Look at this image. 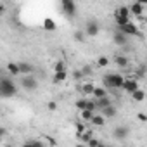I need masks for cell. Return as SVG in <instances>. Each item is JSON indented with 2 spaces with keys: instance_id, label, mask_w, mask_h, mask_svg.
I'll return each mask as SVG.
<instances>
[{
  "instance_id": "cell-21",
  "label": "cell",
  "mask_w": 147,
  "mask_h": 147,
  "mask_svg": "<svg viewBox=\"0 0 147 147\" xmlns=\"http://www.w3.org/2000/svg\"><path fill=\"white\" fill-rule=\"evenodd\" d=\"M92 125H95V126H104V123H106V118L102 116V114H95L94 118H92V121H90Z\"/></svg>"
},
{
  "instance_id": "cell-27",
  "label": "cell",
  "mask_w": 147,
  "mask_h": 147,
  "mask_svg": "<svg viewBox=\"0 0 147 147\" xmlns=\"http://www.w3.org/2000/svg\"><path fill=\"white\" fill-rule=\"evenodd\" d=\"M80 114H82V119L83 121H92V118L95 116V113H92V111H82Z\"/></svg>"
},
{
  "instance_id": "cell-11",
  "label": "cell",
  "mask_w": 147,
  "mask_h": 147,
  "mask_svg": "<svg viewBox=\"0 0 147 147\" xmlns=\"http://www.w3.org/2000/svg\"><path fill=\"white\" fill-rule=\"evenodd\" d=\"M95 104H97V111H99V113H100L102 109H106V107L113 106L109 97H104V99H95Z\"/></svg>"
},
{
  "instance_id": "cell-23",
  "label": "cell",
  "mask_w": 147,
  "mask_h": 147,
  "mask_svg": "<svg viewBox=\"0 0 147 147\" xmlns=\"http://www.w3.org/2000/svg\"><path fill=\"white\" fill-rule=\"evenodd\" d=\"M66 78H67L66 71L64 73H54V83H62V82H66Z\"/></svg>"
},
{
  "instance_id": "cell-22",
  "label": "cell",
  "mask_w": 147,
  "mask_h": 147,
  "mask_svg": "<svg viewBox=\"0 0 147 147\" xmlns=\"http://www.w3.org/2000/svg\"><path fill=\"white\" fill-rule=\"evenodd\" d=\"M85 38H87L85 30H76V31H75V40H76L78 43H83V42H85Z\"/></svg>"
},
{
  "instance_id": "cell-24",
  "label": "cell",
  "mask_w": 147,
  "mask_h": 147,
  "mask_svg": "<svg viewBox=\"0 0 147 147\" xmlns=\"http://www.w3.org/2000/svg\"><path fill=\"white\" fill-rule=\"evenodd\" d=\"M114 12L119 14V16H125V18H130V14H131V12H130V7H126V5H121V7L116 9Z\"/></svg>"
},
{
  "instance_id": "cell-36",
  "label": "cell",
  "mask_w": 147,
  "mask_h": 147,
  "mask_svg": "<svg viewBox=\"0 0 147 147\" xmlns=\"http://www.w3.org/2000/svg\"><path fill=\"white\" fill-rule=\"evenodd\" d=\"M137 118H138L140 121H147V116H145L144 113H138V116H137Z\"/></svg>"
},
{
  "instance_id": "cell-38",
  "label": "cell",
  "mask_w": 147,
  "mask_h": 147,
  "mask_svg": "<svg viewBox=\"0 0 147 147\" xmlns=\"http://www.w3.org/2000/svg\"><path fill=\"white\" fill-rule=\"evenodd\" d=\"M23 147H33V144H31V142H26V144H24Z\"/></svg>"
},
{
  "instance_id": "cell-30",
  "label": "cell",
  "mask_w": 147,
  "mask_h": 147,
  "mask_svg": "<svg viewBox=\"0 0 147 147\" xmlns=\"http://www.w3.org/2000/svg\"><path fill=\"white\" fill-rule=\"evenodd\" d=\"M107 64H109V59H107V57H104V55H100V57L97 59V66H99V67H106Z\"/></svg>"
},
{
  "instance_id": "cell-37",
  "label": "cell",
  "mask_w": 147,
  "mask_h": 147,
  "mask_svg": "<svg viewBox=\"0 0 147 147\" xmlns=\"http://www.w3.org/2000/svg\"><path fill=\"white\" fill-rule=\"evenodd\" d=\"M5 12V5L4 4H0V14H4Z\"/></svg>"
},
{
  "instance_id": "cell-39",
  "label": "cell",
  "mask_w": 147,
  "mask_h": 147,
  "mask_svg": "<svg viewBox=\"0 0 147 147\" xmlns=\"http://www.w3.org/2000/svg\"><path fill=\"white\" fill-rule=\"evenodd\" d=\"M76 147H85V145H83V144H78V145H76Z\"/></svg>"
},
{
  "instance_id": "cell-33",
  "label": "cell",
  "mask_w": 147,
  "mask_h": 147,
  "mask_svg": "<svg viewBox=\"0 0 147 147\" xmlns=\"http://www.w3.org/2000/svg\"><path fill=\"white\" fill-rule=\"evenodd\" d=\"M82 73H83V76H88V75H92V67L90 66H83L82 67Z\"/></svg>"
},
{
  "instance_id": "cell-3",
  "label": "cell",
  "mask_w": 147,
  "mask_h": 147,
  "mask_svg": "<svg viewBox=\"0 0 147 147\" xmlns=\"http://www.w3.org/2000/svg\"><path fill=\"white\" fill-rule=\"evenodd\" d=\"M61 9H62L64 16L69 18V19L76 16V4L73 2V0H62V2H61Z\"/></svg>"
},
{
  "instance_id": "cell-18",
  "label": "cell",
  "mask_w": 147,
  "mask_h": 147,
  "mask_svg": "<svg viewBox=\"0 0 147 147\" xmlns=\"http://www.w3.org/2000/svg\"><path fill=\"white\" fill-rule=\"evenodd\" d=\"M43 28H45L47 31H54V30L57 28V24H55V21H54V19L47 18V19H43Z\"/></svg>"
},
{
  "instance_id": "cell-19",
  "label": "cell",
  "mask_w": 147,
  "mask_h": 147,
  "mask_svg": "<svg viewBox=\"0 0 147 147\" xmlns=\"http://www.w3.org/2000/svg\"><path fill=\"white\" fill-rule=\"evenodd\" d=\"M94 90H95V87H94L92 83H83V87H82L83 97H85V95H94Z\"/></svg>"
},
{
  "instance_id": "cell-16",
  "label": "cell",
  "mask_w": 147,
  "mask_h": 147,
  "mask_svg": "<svg viewBox=\"0 0 147 147\" xmlns=\"http://www.w3.org/2000/svg\"><path fill=\"white\" fill-rule=\"evenodd\" d=\"M100 114H102L104 118H114V116H116V107H114V106H109V107L102 109Z\"/></svg>"
},
{
  "instance_id": "cell-15",
  "label": "cell",
  "mask_w": 147,
  "mask_h": 147,
  "mask_svg": "<svg viewBox=\"0 0 147 147\" xmlns=\"http://www.w3.org/2000/svg\"><path fill=\"white\" fill-rule=\"evenodd\" d=\"M87 104H88V99L87 97H80L76 102H75V106H76V109L82 113V111H87Z\"/></svg>"
},
{
  "instance_id": "cell-20",
  "label": "cell",
  "mask_w": 147,
  "mask_h": 147,
  "mask_svg": "<svg viewBox=\"0 0 147 147\" xmlns=\"http://www.w3.org/2000/svg\"><path fill=\"white\" fill-rule=\"evenodd\" d=\"M114 62H116L118 67H126V66H128V59H126L125 55H116V57H114Z\"/></svg>"
},
{
  "instance_id": "cell-5",
  "label": "cell",
  "mask_w": 147,
  "mask_h": 147,
  "mask_svg": "<svg viewBox=\"0 0 147 147\" xmlns=\"http://www.w3.org/2000/svg\"><path fill=\"white\" fill-rule=\"evenodd\" d=\"M99 23H97V19H88L87 21V24H85V33H87V36H97L99 35Z\"/></svg>"
},
{
  "instance_id": "cell-7",
  "label": "cell",
  "mask_w": 147,
  "mask_h": 147,
  "mask_svg": "<svg viewBox=\"0 0 147 147\" xmlns=\"http://www.w3.org/2000/svg\"><path fill=\"white\" fill-rule=\"evenodd\" d=\"M123 90H125V92H128L130 95H131V94H135L137 90H140V88H138V80H135V78H130V80H125V85H123Z\"/></svg>"
},
{
  "instance_id": "cell-17",
  "label": "cell",
  "mask_w": 147,
  "mask_h": 147,
  "mask_svg": "<svg viewBox=\"0 0 147 147\" xmlns=\"http://www.w3.org/2000/svg\"><path fill=\"white\" fill-rule=\"evenodd\" d=\"M114 19H116V24H118V28H119V26H126V24L130 23V18L119 16V14H116V12H114Z\"/></svg>"
},
{
  "instance_id": "cell-13",
  "label": "cell",
  "mask_w": 147,
  "mask_h": 147,
  "mask_svg": "<svg viewBox=\"0 0 147 147\" xmlns=\"http://www.w3.org/2000/svg\"><path fill=\"white\" fill-rule=\"evenodd\" d=\"M7 71L11 73L12 76L21 75V71H19V62H9V64H7Z\"/></svg>"
},
{
  "instance_id": "cell-1",
  "label": "cell",
  "mask_w": 147,
  "mask_h": 147,
  "mask_svg": "<svg viewBox=\"0 0 147 147\" xmlns=\"http://www.w3.org/2000/svg\"><path fill=\"white\" fill-rule=\"evenodd\" d=\"M102 83H104L106 88H111V90H114V88H123L125 78H123L121 75H118V73H111V75H106V76L102 78Z\"/></svg>"
},
{
  "instance_id": "cell-25",
  "label": "cell",
  "mask_w": 147,
  "mask_h": 147,
  "mask_svg": "<svg viewBox=\"0 0 147 147\" xmlns=\"http://www.w3.org/2000/svg\"><path fill=\"white\" fill-rule=\"evenodd\" d=\"M54 71H55V73H64V71H66V62H64V61H57V62L54 64Z\"/></svg>"
},
{
  "instance_id": "cell-40",
  "label": "cell",
  "mask_w": 147,
  "mask_h": 147,
  "mask_svg": "<svg viewBox=\"0 0 147 147\" xmlns=\"http://www.w3.org/2000/svg\"><path fill=\"white\" fill-rule=\"evenodd\" d=\"M106 147H114V145H106Z\"/></svg>"
},
{
  "instance_id": "cell-31",
  "label": "cell",
  "mask_w": 147,
  "mask_h": 147,
  "mask_svg": "<svg viewBox=\"0 0 147 147\" xmlns=\"http://www.w3.org/2000/svg\"><path fill=\"white\" fill-rule=\"evenodd\" d=\"M88 147H102V144H100L99 138H92V140L88 142Z\"/></svg>"
},
{
  "instance_id": "cell-29",
  "label": "cell",
  "mask_w": 147,
  "mask_h": 147,
  "mask_svg": "<svg viewBox=\"0 0 147 147\" xmlns=\"http://www.w3.org/2000/svg\"><path fill=\"white\" fill-rule=\"evenodd\" d=\"M78 137H80V140H82V142H85V144H88V142L94 138L90 131H85V133H82V135H78Z\"/></svg>"
},
{
  "instance_id": "cell-8",
  "label": "cell",
  "mask_w": 147,
  "mask_h": 147,
  "mask_svg": "<svg viewBox=\"0 0 147 147\" xmlns=\"http://www.w3.org/2000/svg\"><path fill=\"white\" fill-rule=\"evenodd\" d=\"M128 135H130V128H128V126L119 125V126L114 128V138H118V140H125V138H128Z\"/></svg>"
},
{
  "instance_id": "cell-35",
  "label": "cell",
  "mask_w": 147,
  "mask_h": 147,
  "mask_svg": "<svg viewBox=\"0 0 147 147\" xmlns=\"http://www.w3.org/2000/svg\"><path fill=\"white\" fill-rule=\"evenodd\" d=\"M30 142L33 144V147H45V145H43L42 142H38V140H30Z\"/></svg>"
},
{
  "instance_id": "cell-10",
  "label": "cell",
  "mask_w": 147,
  "mask_h": 147,
  "mask_svg": "<svg viewBox=\"0 0 147 147\" xmlns=\"http://www.w3.org/2000/svg\"><path fill=\"white\" fill-rule=\"evenodd\" d=\"M19 71H21V75L30 76L31 73L35 71V67H33V64H30V62H19Z\"/></svg>"
},
{
  "instance_id": "cell-34",
  "label": "cell",
  "mask_w": 147,
  "mask_h": 147,
  "mask_svg": "<svg viewBox=\"0 0 147 147\" xmlns=\"http://www.w3.org/2000/svg\"><path fill=\"white\" fill-rule=\"evenodd\" d=\"M47 107H49V111H55V109H57V102H54V100H50Z\"/></svg>"
},
{
  "instance_id": "cell-9",
  "label": "cell",
  "mask_w": 147,
  "mask_h": 147,
  "mask_svg": "<svg viewBox=\"0 0 147 147\" xmlns=\"http://www.w3.org/2000/svg\"><path fill=\"white\" fill-rule=\"evenodd\" d=\"M145 7H147V4H145V2H135V4H131V5H130V12H131V14H135V16H142Z\"/></svg>"
},
{
  "instance_id": "cell-12",
  "label": "cell",
  "mask_w": 147,
  "mask_h": 147,
  "mask_svg": "<svg viewBox=\"0 0 147 147\" xmlns=\"http://www.w3.org/2000/svg\"><path fill=\"white\" fill-rule=\"evenodd\" d=\"M126 42H128V36L116 30V31H114V43H116V45H126Z\"/></svg>"
},
{
  "instance_id": "cell-32",
  "label": "cell",
  "mask_w": 147,
  "mask_h": 147,
  "mask_svg": "<svg viewBox=\"0 0 147 147\" xmlns=\"http://www.w3.org/2000/svg\"><path fill=\"white\" fill-rule=\"evenodd\" d=\"M73 78H75V80H82V78H83V73H82V69L73 71Z\"/></svg>"
},
{
  "instance_id": "cell-14",
  "label": "cell",
  "mask_w": 147,
  "mask_h": 147,
  "mask_svg": "<svg viewBox=\"0 0 147 147\" xmlns=\"http://www.w3.org/2000/svg\"><path fill=\"white\" fill-rule=\"evenodd\" d=\"M94 97H95V99H104V97H107V88H106V87H95Z\"/></svg>"
},
{
  "instance_id": "cell-6",
  "label": "cell",
  "mask_w": 147,
  "mask_h": 147,
  "mask_svg": "<svg viewBox=\"0 0 147 147\" xmlns=\"http://www.w3.org/2000/svg\"><path fill=\"white\" fill-rule=\"evenodd\" d=\"M118 31H121V33L126 35V36H138V35H140V33H138V28H137L135 24H131V23H128L126 26H119Z\"/></svg>"
},
{
  "instance_id": "cell-28",
  "label": "cell",
  "mask_w": 147,
  "mask_h": 147,
  "mask_svg": "<svg viewBox=\"0 0 147 147\" xmlns=\"http://www.w3.org/2000/svg\"><path fill=\"white\" fill-rule=\"evenodd\" d=\"M85 131H87L85 121H78V123H76V133H78V135H82V133H85Z\"/></svg>"
},
{
  "instance_id": "cell-2",
  "label": "cell",
  "mask_w": 147,
  "mask_h": 147,
  "mask_svg": "<svg viewBox=\"0 0 147 147\" xmlns=\"http://www.w3.org/2000/svg\"><path fill=\"white\" fill-rule=\"evenodd\" d=\"M18 94V87L14 85V82L7 76H2V80H0V95L2 97H14Z\"/></svg>"
},
{
  "instance_id": "cell-4",
  "label": "cell",
  "mask_w": 147,
  "mask_h": 147,
  "mask_svg": "<svg viewBox=\"0 0 147 147\" xmlns=\"http://www.w3.org/2000/svg\"><path fill=\"white\" fill-rule=\"evenodd\" d=\"M21 87L24 88V90H28V92H33V90H36V87H38V82L30 75V76H23L21 78Z\"/></svg>"
},
{
  "instance_id": "cell-26",
  "label": "cell",
  "mask_w": 147,
  "mask_h": 147,
  "mask_svg": "<svg viewBox=\"0 0 147 147\" xmlns=\"http://www.w3.org/2000/svg\"><path fill=\"white\" fill-rule=\"evenodd\" d=\"M131 99L137 100V102H142V100L145 99V92H144V90H137L135 94H131Z\"/></svg>"
}]
</instances>
